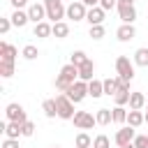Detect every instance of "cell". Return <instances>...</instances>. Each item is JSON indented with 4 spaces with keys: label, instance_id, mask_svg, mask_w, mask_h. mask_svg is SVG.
I'll list each match as a JSON object with an SVG mask.
<instances>
[{
    "label": "cell",
    "instance_id": "4dcf8cb0",
    "mask_svg": "<svg viewBox=\"0 0 148 148\" xmlns=\"http://www.w3.org/2000/svg\"><path fill=\"white\" fill-rule=\"evenodd\" d=\"M14 74V62H9V60H0V76L2 79H9Z\"/></svg>",
    "mask_w": 148,
    "mask_h": 148
},
{
    "label": "cell",
    "instance_id": "d590c367",
    "mask_svg": "<svg viewBox=\"0 0 148 148\" xmlns=\"http://www.w3.org/2000/svg\"><path fill=\"white\" fill-rule=\"evenodd\" d=\"M32 134H35V123L32 120L23 123V136H32Z\"/></svg>",
    "mask_w": 148,
    "mask_h": 148
},
{
    "label": "cell",
    "instance_id": "d6986e66",
    "mask_svg": "<svg viewBox=\"0 0 148 148\" xmlns=\"http://www.w3.org/2000/svg\"><path fill=\"white\" fill-rule=\"evenodd\" d=\"M92 72H95V62H92V60H86V62L79 67V79H81V81H92Z\"/></svg>",
    "mask_w": 148,
    "mask_h": 148
},
{
    "label": "cell",
    "instance_id": "e0dca14e",
    "mask_svg": "<svg viewBox=\"0 0 148 148\" xmlns=\"http://www.w3.org/2000/svg\"><path fill=\"white\" fill-rule=\"evenodd\" d=\"M146 102H148L146 95L139 92V90H134V92L130 95V109H132V111H141V109L146 106Z\"/></svg>",
    "mask_w": 148,
    "mask_h": 148
},
{
    "label": "cell",
    "instance_id": "9c48e42d",
    "mask_svg": "<svg viewBox=\"0 0 148 148\" xmlns=\"http://www.w3.org/2000/svg\"><path fill=\"white\" fill-rule=\"evenodd\" d=\"M134 136H136V134H134V127H130V125H127V127H123V130H118V132H116L113 141H116V146L120 148V146L132 143V141H134Z\"/></svg>",
    "mask_w": 148,
    "mask_h": 148
},
{
    "label": "cell",
    "instance_id": "ba28073f",
    "mask_svg": "<svg viewBox=\"0 0 148 148\" xmlns=\"http://www.w3.org/2000/svg\"><path fill=\"white\" fill-rule=\"evenodd\" d=\"M86 16H88V7L81 0H74V2L67 5V18H72V21H86Z\"/></svg>",
    "mask_w": 148,
    "mask_h": 148
},
{
    "label": "cell",
    "instance_id": "7bdbcfd3",
    "mask_svg": "<svg viewBox=\"0 0 148 148\" xmlns=\"http://www.w3.org/2000/svg\"><path fill=\"white\" fill-rule=\"evenodd\" d=\"M120 148H136L134 143H127V146H120Z\"/></svg>",
    "mask_w": 148,
    "mask_h": 148
},
{
    "label": "cell",
    "instance_id": "52a82bcc",
    "mask_svg": "<svg viewBox=\"0 0 148 148\" xmlns=\"http://www.w3.org/2000/svg\"><path fill=\"white\" fill-rule=\"evenodd\" d=\"M72 120H74V127H79V130H92L97 125V118L90 111H76Z\"/></svg>",
    "mask_w": 148,
    "mask_h": 148
},
{
    "label": "cell",
    "instance_id": "d6a6232c",
    "mask_svg": "<svg viewBox=\"0 0 148 148\" xmlns=\"http://www.w3.org/2000/svg\"><path fill=\"white\" fill-rule=\"evenodd\" d=\"M21 56H23L25 60H35V58L39 56V51H37V46H32V44H25V46H23V51H21Z\"/></svg>",
    "mask_w": 148,
    "mask_h": 148
},
{
    "label": "cell",
    "instance_id": "484cf974",
    "mask_svg": "<svg viewBox=\"0 0 148 148\" xmlns=\"http://www.w3.org/2000/svg\"><path fill=\"white\" fill-rule=\"evenodd\" d=\"M134 65H139V67H148V49H136L134 51Z\"/></svg>",
    "mask_w": 148,
    "mask_h": 148
},
{
    "label": "cell",
    "instance_id": "1f68e13d",
    "mask_svg": "<svg viewBox=\"0 0 148 148\" xmlns=\"http://www.w3.org/2000/svg\"><path fill=\"white\" fill-rule=\"evenodd\" d=\"M92 148H111V139L106 134H97L92 139Z\"/></svg>",
    "mask_w": 148,
    "mask_h": 148
},
{
    "label": "cell",
    "instance_id": "ac0fdd59",
    "mask_svg": "<svg viewBox=\"0 0 148 148\" xmlns=\"http://www.w3.org/2000/svg\"><path fill=\"white\" fill-rule=\"evenodd\" d=\"M88 95H90L92 99L102 97V95H104V81H99V79H92V81H88Z\"/></svg>",
    "mask_w": 148,
    "mask_h": 148
},
{
    "label": "cell",
    "instance_id": "e575fe53",
    "mask_svg": "<svg viewBox=\"0 0 148 148\" xmlns=\"http://www.w3.org/2000/svg\"><path fill=\"white\" fill-rule=\"evenodd\" d=\"M132 143H134L136 148H148V134H136Z\"/></svg>",
    "mask_w": 148,
    "mask_h": 148
},
{
    "label": "cell",
    "instance_id": "44dd1931",
    "mask_svg": "<svg viewBox=\"0 0 148 148\" xmlns=\"http://www.w3.org/2000/svg\"><path fill=\"white\" fill-rule=\"evenodd\" d=\"M143 123H146V113H143V111H132V109H130V113H127V125L136 130V127L143 125Z\"/></svg>",
    "mask_w": 148,
    "mask_h": 148
},
{
    "label": "cell",
    "instance_id": "5b68a950",
    "mask_svg": "<svg viewBox=\"0 0 148 148\" xmlns=\"http://www.w3.org/2000/svg\"><path fill=\"white\" fill-rule=\"evenodd\" d=\"M65 95H67V97H69V99H72L74 104L83 102V99L88 97V81H81V79H79V81H76L74 86H69V90H67Z\"/></svg>",
    "mask_w": 148,
    "mask_h": 148
},
{
    "label": "cell",
    "instance_id": "74e56055",
    "mask_svg": "<svg viewBox=\"0 0 148 148\" xmlns=\"http://www.w3.org/2000/svg\"><path fill=\"white\" fill-rule=\"evenodd\" d=\"M9 28H12V18H0V32L5 35Z\"/></svg>",
    "mask_w": 148,
    "mask_h": 148
},
{
    "label": "cell",
    "instance_id": "836d02e7",
    "mask_svg": "<svg viewBox=\"0 0 148 148\" xmlns=\"http://www.w3.org/2000/svg\"><path fill=\"white\" fill-rule=\"evenodd\" d=\"M104 32H106L104 25H90V37H92V39H102Z\"/></svg>",
    "mask_w": 148,
    "mask_h": 148
},
{
    "label": "cell",
    "instance_id": "30bf717a",
    "mask_svg": "<svg viewBox=\"0 0 148 148\" xmlns=\"http://www.w3.org/2000/svg\"><path fill=\"white\" fill-rule=\"evenodd\" d=\"M0 130L5 132V139H18V136H23V125L21 123H2L0 125Z\"/></svg>",
    "mask_w": 148,
    "mask_h": 148
},
{
    "label": "cell",
    "instance_id": "bcb514c9",
    "mask_svg": "<svg viewBox=\"0 0 148 148\" xmlns=\"http://www.w3.org/2000/svg\"><path fill=\"white\" fill-rule=\"evenodd\" d=\"M53 148H60V146H53Z\"/></svg>",
    "mask_w": 148,
    "mask_h": 148
},
{
    "label": "cell",
    "instance_id": "2e32d148",
    "mask_svg": "<svg viewBox=\"0 0 148 148\" xmlns=\"http://www.w3.org/2000/svg\"><path fill=\"white\" fill-rule=\"evenodd\" d=\"M16 56H18V49H16V46H12V44H7V42H0V60L14 62Z\"/></svg>",
    "mask_w": 148,
    "mask_h": 148
},
{
    "label": "cell",
    "instance_id": "4316f807",
    "mask_svg": "<svg viewBox=\"0 0 148 148\" xmlns=\"http://www.w3.org/2000/svg\"><path fill=\"white\" fill-rule=\"evenodd\" d=\"M69 35V25L65 23V21H60V23H53V37H58V39H65Z\"/></svg>",
    "mask_w": 148,
    "mask_h": 148
},
{
    "label": "cell",
    "instance_id": "3957f363",
    "mask_svg": "<svg viewBox=\"0 0 148 148\" xmlns=\"http://www.w3.org/2000/svg\"><path fill=\"white\" fill-rule=\"evenodd\" d=\"M116 72H118V79L130 83L134 79V62L127 58V56H118L116 58Z\"/></svg>",
    "mask_w": 148,
    "mask_h": 148
},
{
    "label": "cell",
    "instance_id": "4fadbf2b",
    "mask_svg": "<svg viewBox=\"0 0 148 148\" xmlns=\"http://www.w3.org/2000/svg\"><path fill=\"white\" fill-rule=\"evenodd\" d=\"M130 95H132V90H130V83L120 81V88H118V92L113 95V99H116V106H125V104H130Z\"/></svg>",
    "mask_w": 148,
    "mask_h": 148
},
{
    "label": "cell",
    "instance_id": "f35d334b",
    "mask_svg": "<svg viewBox=\"0 0 148 148\" xmlns=\"http://www.w3.org/2000/svg\"><path fill=\"white\" fill-rule=\"evenodd\" d=\"M2 148H18V139H5Z\"/></svg>",
    "mask_w": 148,
    "mask_h": 148
},
{
    "label": "cell",
    "instance_id": "6da1fadb",
    "mask_svg": "<svg viewBox=\"0 0 148 148\" xmlns=\"http://www.w3.org/2000/svg\"><path fill=\"white\" fill-rule=\"evenodd\" d=\"M76 81H79V67H74L72 62H67V65L60 69V74L56 76V88L62 90V92H67L69 86H74Z\"/></svg>",
    "mask_w": 148,
    "mask_h": 148
},
{
    "label": "cell",
    "instance_id": "ffe728a7",
    "mask_svg": "<svg viewBox=\"0 0 148 148\" xmlns=\"http://www.w3.org/2000/svg\"><path fill=\"white\" fill-rule=\"evenodd\" d=\"M118 88H120V79H118V76H109V79H104V95L113 97V95L118 92Z\"/></svg>",
    "mask_w": 148,
    "mask_h": 148
},
{
    "label": "cell",
    "instance_id": "d4e9b609",
    "mask_svg": "<svg viewBox=\"0 0 148 148\" xmlns=\"http://www.w3.org/2000/svg\"><path fill=\"white\" fill-rule=\"evenodd\" d=\"M42 111H44V116H46V118H56V116H58L56 99H44V104H42Z\"/></svg>",
    "mask_w": 148,
    "mask_h": 148
},
{
    "label": "cell",
    "instance_id": "f546056e",
    "mask_svg": "<svg viewBox=\"0 0 148 148\" xmlns=\"http://www.w3.org/2000/svg\"><path fill=\"white\" fill-rule=\"evenodd\" d=\"M86 60H90V58L86 56V51H74V53H72V58H69V62H72L74 67H81Z\"/></svg>",
    "mask_w": 148,
    "mask_h": 148
},
{
    "label": "cell",
    "instance_id": "ab89813d",
    "mask_svg": "<svg viewBox=\"0 0 148 148\" xmlns=\"http://www.w3.org/2000/svg\"><path fill=\"white\" fill-rule=\"evenodd\" d=\"M12 5H14V9H21V7H25L28 5V0H9Z\"/></svg>",
    "mask_w": 148,
    "mask_h": 148
},
{
    "label": "cell",
    "instance_id": "8992f818",
    "mask_svg": "<svg viewBox=\"0 0 148 148\" xmlns=\"http://www.w3.org/2000/svg\"><path fill=\"white\" fill-rule=\"evenodd\" d=\"M5 116H7V120L9 123H28V116H25V109L18 104V102H12V104H7V109H5Z\"/></svg>",
    "mask_w": 148,
    "mask_h": 148
},
{
    "label": "cell",
    "instance_id": "60d3db41",
    "mask_svg": "<svg viewBox=\"0 0 148 148\" xmlns=\"http://www.w3.org/2000/svg\"><path fill=\"white\" fill-rule=\"evenodd\" d=\"M81 2H83L86 7H97V5H99V0H81Z\"/></svg>",
    "mask_w": 148,
    "mask_h": 148
},
{
    "label": "cell",
    "instance_id": "7a4b0ae2",
    "mask_svg": "<svg viewBox=\"0 0 148 148\" xmlns=\"http://www.w3.org/2000/svg\"><path fill=\"white\" fill-rule=\"evenodd\" d=\"M46 7V18L51 23H60L62 16H67V7L62 5V0H44Z\"/></svg>",
    "mask_w": 148,
    "mask_h": 148
},
{
    "label": "cell",
    "instance_id": "7402d4cb",
    "mask_svg": "<svg viewBox=\"0 0 148 148\" xmlns=\"http://www.w3.org/2000/svg\"><path fill=\"white\" fill-rule=\"evenodd\" d=\"M9 18H12V25H16V28H23V25L30 21L28 12H23V9H14V14H12Z\"/></svg>",
    "mask_w": 148,
    "mask_h": 148
},
{
    "label": "cell",
    "instance_id": "5bb4252c",
    "mask_svg": "<svg viewBox=\"0 0 148 148\" xmlns=\"http://www.w3.org/2000/svg\"><path fill=\"white\" fill-rule=\"evenodd\" d=\"M104 14H106V12H104L99 5H97V7H90V9H88L86 21H88L90 25H102V23H104Z\"/></svg>",
    "mask_w": 148,
    "mask_h": 148
},
{
    "label": "cell",
    "instance_id": "83f0119b",
    "mask_svg": "<svg viewBox=\"0 0 148 148\" xmlns=\"http://www.w3.org/2000/svg\"><path fill=\"white\" fill-rule=\"evenodd\" d=\"M111 111H113V123H116V125L127 123V113H130V111H127L125 106H116V109H111Z\"/></svg>",
    "mask_w": 148,
    "mask_h": 148
},
{
    "label": "cell",
    "instance_id": "f1b7e54d",
    "mask_svg": "<svg viewBox=\"0 0 148 148\" xmlns=\"http://www.w3.org/2000/svg\"><path fill=\"white\" fill-rule=\"evenodd\" d=\"M74 146H76V148H92V139H90L86 132H79L76 139H74Z\"/></svg>",
    "mask_w": 148,
    "mask_h": 148
},
{
    "label": "cell",
    "instance_id": "f6af8a7d",
    "mask_svg": "<svg viewBox=\"0 0 148 148\" xmlns=\"http://www.w3.org/2000/svg\"><path fill=\"white\" fill-rule=\"evenodd\" d=\"M62 2H74V0H62Z\"/></svg>",
    "mask_w": 148,
    "mask_h": 148
},
{
    "label": "cell",
    "instance_id": "b9f144b4",
    "mask_svg": "<svg viewBox=\"0 0 148 148\" xmlns=\"http://www.w3.org/2000/svg\"><path fill=\"white\" fill-rule=\"evenodd\" d=\"M136 0H118V5H134Z\"/></svg>",
    "mask_w": 148,
    "mask_h": 148
},
{
    "label": "cell",
    "instance_id": "603a6c76",
    "mask_svg": "<svg viewBox=\"0 0 148 148\" xmlns=\"http://www.w3.org/2000/svg\"><path fill=\"white\" fill-rule=\"evenodd\" d=\"M95 118H97V125H109V123H113V111L111 109H97Z\"/></svg>",
    "mask_w": 148,
    "mask_h": 148
},
{
    "label": "cell",
    "instance_id": "8fae6325",
    "mask_svg": "<svg viewBox=\"0 0 148 148\" xmlns=\"http://www.w3.org/2000/svg\"><path fill=\"white\" fill-rule=\"evenodd\" d=\"M28 16H30V21L37 25V23H42L44 18H46V7H44V2L39 5V2H35V5H30L28 7Z\"/></svg>",
    "mask_w": 148,
    "mask_h": 148
},
{
    "label": "cell",
    "instance_id": "9a60e30c",
    "mask_svg": "<svg viewBox=\"0 0 148 148\" xmlns=\"http://www.w3.org/2000/svg\"><path fill=\"white\" fill-rule=\"evenodd\" d=\"M116 37H118L120 42H130V39L136 37V28H134L132 23H123V25L116 30Z\"/></svg>",
    "mask_w": 148,
    "mask_h": 148
},
{
    "label": "cell",
    "instance_id": "8d00e7d4",
    "mask_svg": "<svg viewBox=\"0 0 148 148\" xmlns=\"http://www.w3.org/2000/svg\"><path fill=\"white\" fill-rule=\"evenodd\" d=\"M99 7H102L104 12H109V9L118 7V0H99Z\"/></svg>",
    "mask_w": 148,
    "mask_h": 148
},
{
    "label": "cell",
    "instance_id": "cb8c5ba5",
    "mask_svg": "<svg viewBox=\"0 0 148 148\" xmlns=\"http://www.w3.org/2000/svg\"><path fill=\"white\" fill-rule=\"evenodd\" d=\"M51 35H53V25H49L46 21H42V23L35 25V37H42L44 39V37H51Z\"/></svg>",
    "mask_w": 148,
    "mask_h": 148
},
{
    "label": "cell",
    "instance_id": "ee69618b",
    "mask_svg": "<svg viewBox=\"0 0 148 148\" xmlns=\"http://www.w3.org/2000/svg\"><path fill=\"white\" fill-rule=\"evenodd\" d=\"M146 109H148V102H146ZM146 123H148V111H146Z\"/></svg>",
    "mask_w": 148,
    "mask_h": 148
},
{
    "label": "cell",
    "instance_id": "7c38bea8",
    "mask_svg": "<svg viewBox=\"0 0 148 148\" xmlns=\"http://www.w3.org/2000/svg\"><path fill=\"white\" fill-rule=\"evenodd\" d=\"M118 16L123 23H134L136 21V7L134 5H118Z\"/></svg>",
    "mask_w": 148,
    "mask_h": 148
},
{
    "label": "cell",
    "instance_id": "277c9868",
    "mask_svg": "<svg viewBox=\"0 0 148 148\" xmlns=\"http://www.w3.org/2000/svg\"><path fill=\"white\" fill-rule=\"evenodd\" d=\"M56 106H58V118H62V120H72L74 118V102L65 95V92H60L58 97H56Z\"/></svg>",
    "mask_w": 148,
    "mask_h": 148
}]
</instances>
